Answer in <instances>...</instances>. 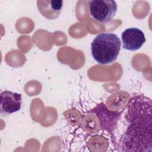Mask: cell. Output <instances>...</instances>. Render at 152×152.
Listing matches in <instances>:
<instances>
[{
    "instance_id": "3957f363",
    "label": "cell",
    "mask_w": 152,
    "mask_h": 152,
    "mask_svg": "<svg viewBox=\"0 0 152 152\" xmlns=\"http://www.w3.org/2000/svg\"><path fill=\"white\" fill-rule=\"evenodd\" d=\"M118 5L113 0H93L89 1L91 17L100 23H107L116 14Z\"/></svg>"
},
{
    "instance_id": "7a4b0ae2",
    "label": "cell",
    "mask_w": 152,
    "mask_h": 152,
    "mask_svg": "<svg viewBox=\"0 0 152 152\" xmlns=\"http://www.w3.org/2000/svg\"><path fill=\"white\" fill-rule=\"evenodd\" d=\"M121 46V40L116 34L101 33L94 37L91 44V55L99 64H109L117 59Z\"/></svg>"
},
{
    "instance_id": "6da1fadb",
    "label": "cell",
    "mask_w": 152,
    "mask_h": 152,
    "mask_svg": "<svg viewBox=\"0 0 152 152\" xmlns=\"http://www.w3.org/2000/svg\"><path fill=\"white\" fill-rule=\"evenodd\" d=\"M125 131L119 141L121 151H151V100L133 97L125 115Z\"/></svg>"
},
{
    "instance_id": "277c9868",
    "label": "cell",
    "mask_w": 152,
    "mask_h": 152,
    "mask_svg": "<svg viewBox=\"0 0 152 152\" xmlns=\"http://www.w3.org/2000/svg\"><path fill=\"white\" fill-rule=\"evenodd\" d=\"M0 112L2 116H6L20 110L22 104L21 94L8 90L1 94Z\"/></svg>"
},
{
    "instance_id": "8992f818",
    "label": "cell",
    "mask_w": 152,
    "mask_h": 152,
    "mask_svg": "<svg viewBox=\"0 0 152 152\" xmlns=\"http://www.w3.org/2000/svg\"><path fill=\"white\" fill-rule=\"evenodd\" d=\"M64 5L61 0H39L37 7L40 13L49 20L57 18L61 14Z\"/></svg>"
},
{
    "instance_id": "5b68a950",
    "label": "cell",
    "mask_w": 152,
    "mask_h": 152,
    "mask_svg": "<svg viewBox=\"0 0 152 152\" xmlns=\"http://www.w3.org/2000/svg\"><path fill=\"white\" fill-rule=\"evenodd\" d=\"M121 39L123 48L129 51L138 50L146 40L144 32L137 27L125 29L122 33Z\"/></svg>"
}]
</instances>
